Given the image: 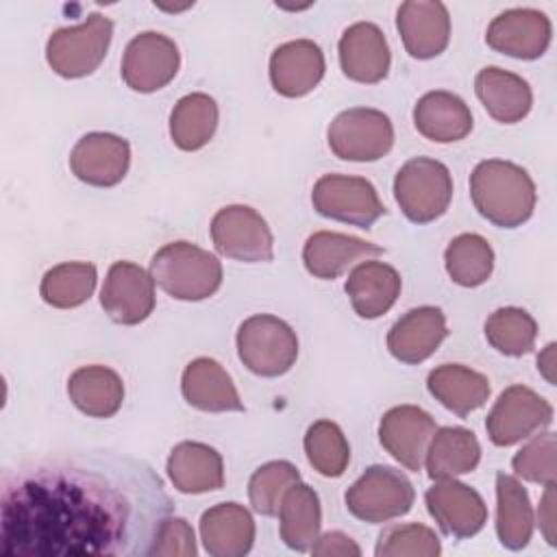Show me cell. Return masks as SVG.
<instances>
[{
	"mask_svg": "<svg viewBox=\"0 0 557 557\" xmlns=\"http://www.w3.org/2000/svg\"><path fill=\"white\" fill-rule=\"evenodd\" d=\"M174 503L144 461L65 453L2 472L0 553L7 557H150Z\"/></svg>",
	"mask_w": 557,
	"mask_h": 557,
	"instance_id": "1",
	"label": "cell"
},
{
	"mask_svg": "<svg viewBox=\"0 0 557 557\" xmlns=\"http://www.w3.org/2000/svg\"><path fill=\"white\" fill-rule=\"evenodd\" d=\"M474 209L494 226H522L535 209V183L529 172L505 159H485L470 174Z\"/></svg>",
	"mask_w": 557,
	"mask_h": 557,
	"instance_id": "2",
	"label": "cell"
},
{
	"mask_svg": "<svg viewBox=\"0 0 557 557\" xmlns=\"http://www.w3.org/2000/svg\"><path fill=\"white\" fill-rule=\"evenodd\" d=\"M150 276L168 296L198 302L220 289L222 263L191 242H170L152 255Z\"/></svg>",
	"mask_w": 557,
	"mask_h": 557,
	"instance_id": "3",
	"label": "cell"
},
{
	"mask_svg": "<svg viewBox=\"0 0 557 557\" xmlns=\"http://www.w3.org/2000/svg\"><path fill=\"white\" fill-rule=\"evenodd\" d=\"M237 355L257 376L274 379L292 370L298 359V337L294 329L270 313L246 318L237 329Z\"/></svg>",
	"mask_w": 557,
	"mask_h": 557,
	"instance_id": "4",
	"label": "cell"
},
{
	"mask_svg": "<svg viewBox=\"0 0 557 557\" xmlns=\"http://www.w3.org/2000/svg\"><path fill=\"white\" fill-rule=\"evenodd\" d=\"M394 198L409 222L429 224L446 213L453 198V176L442 161L413 157L396 172Z\"/></svg>",
	"mask_w": 557,
	"mask_h": 557,
	"instance_id": "5",
	"label": "cell"
},
{
	"mask_svg": "<svg viewBox=\"0 0 557 557\" xmlns=\"http://www.w3.org/2000/svg\"><path fill=\"white\" fill-rule=\"evenodd\" d=\"M113 37V22L91 13L83 24L54 30L46 44V61L63 78H83L104 61Z\"/></svg>",
	"mask_w": 557,
	"mask_h": 557,
	"instance_id": "6",
	"label": "cell"
},
{
	"mask_svg": "<svg viewBox=\"0 0 557 557\" xmlns=\"http://www.w3.org/2000/svg\"><path fill=\"white\" fill-rule=\"evenodd\" d=\"M346 509L361 522L383 524L405 516L416 492L411 481L392 466H370L366 472L346 490Z\"/></svg>",
	"mask_w": 557,
	"mask_h": 557,
	"instance_id": "7",
	"label": "cell"
},
{
	"mask_svg": "<svg viewBox=\"0 0 557 557\" xmlns=\"http://www.w3.org/2000/svg\"><path fill=\"white\" fill-rule=\"evenodd\" d=\"M331 152L344 161H379L394 146L392 120L370 107H350L333 117L326 131Z\"/></svg>",
	"mask_w": 557,
	"mask_h": 557,
	"instance_id": "8",
	"label": "cell"
},
{
	"mask_svg": "<svg viewBox=\"0 0 557 557\" xmlns=\"http://www.w3.org/2000/svg\"><path fill=\"white\" fill-rule=\"evenodd\" d=\"M311 202L320 215L359 228H370L385 213L379 191L363 176L324 174L313 185Z\"/></svg>",
	"mask_w": 557,
	"mask_h": 557,
	"instance_id": "9",
	"label": "cell"
},
{
	"mask_svg": "<svg viewBox=\"0 0 557 557\" xmlns=\"http://www.w3.org/2000/svg\"><path fill=\"white\" fill-rule=\"evenodd\" d=\"M215 250L242 263H268L274 257V237L259 211L248 205H228L211 220Z\"/></svg>",
	"mask_w": 557,
	"mask_h": 557,
	"instance_id": "10",
	"label": "cell"
},
{
	"mask_svg": "<svg viewBox=\"0 0 557 557\" xmlns=\"http://www.w3.org/2000/svg\"><path fill=\"white\" fill-rule=\"evenodd\" d=\"M553 422V405L527 385H509L500 392L485 418L494 446H513Z\"/></svg>",
	"mask_w": 557,
	"mask_h": 557,
	"instance_id": "11",
	"label": "cell"
},
{
	"mask_svg": "<svg viewBox=\"0 0 557 557\" xmlns=\"http://www.w3.org/2000/svg\"><path fill=\"white\" fill-rule=\"evenodd\" d=\"M181 54L176 44L157 30L135 35L122 57V78L139 94L163 89L178 72Z\"/></svg>",
	"mask_w": 557,
	"mask_h": 557,
	"instance_id": "12",
	"label": "cell"
},
{
	"mask_svg": "<svg viewBox=\"0 0 557 557\" xmlns=\"http://www.w3.org/2000/svg\"><path fill=\"white\" fill-rule=\"evenodd\" d=\"M424 503L442 533L455 540L476 535L487 522V505L481 494L457 479L435 481L426 490Z\"/></svg>",
	"mask_w": 557,
	"mask_h": 557,
	"instance_id": "13",
	"label": "cell"
},
{
	"mask_svg": "<svg viewBox=\"0 0 557 557\" xmlns=\"http://www.w3.org/2000/svg\"><path fill=\"white\" fill-rule=\"evenodd\" d=\"M104 313L124 326L144 322L154 309V281L150 272L133 261H115L100 289Z\"/></svg>",
	"mask_w": 557,
	"mask_h": 557,
	"instance_id": "14",
	"label": "cell"
},
{
	"mask_svg": "<svg viewBox=\"0 0 557 557\" xmlns=\"http://www.w3.org/2000/svg\"><path fill=\"white\" fill-rule=\"evenodd\" d=\"M437 424L429 411L416 405H398L383 413L379 422L381 446L407 470L418 472Z\"/></svg>",
	"mask_w": 557,
	"mask_h": 557,
	"instance_id": "15",
	"label": "cell"
},
{
	"mask_svg": "<svg viewBox=\"0 0 557 557\" xmlns=\"http://www.w3.org/2000/svg\"><path fill=\"white\" fill-rule=\"evenodd\" d=\"M550 37L553 24L537 9H507L490 22L485 33L492 50L522 61L540 59L550 46Z\"/></svg>",
	"mask_w": 557,
	"mask_h": 557,
	"instance_id": "16",
	"label": "cell"
},
{
	"mask_svg": "<svg viewBox=\"0 0 557 557\" xmlns=\"http://www.w3.org/2000/svg\"><path fill=\"white\" fill-rule=\"evenodd\" d=\"M131 165V146L113 133H87L70 152L72 174L91 187L117 185Z\"/></svg>",
	"mask_w": 557,
	"mask_h": 557,
	"instance_id": "17",
	"label": "cell"
},
{
	"mask_svg": "<svg viewBox=\"0 0 557 557\" xmlns=\"http://www.w3.org/2000/svg\"><path fill=\"white\" fill-rule=\"evenodd\" d=\"M396 28L405 50L413 59H433L442 54L450 39V15L444 2L407 0L398 7Z\"/></svg>",
	"mask_w": 557,
	"mask_h": 557,
	"instance_id": "18",
	"label": "cell"
},
{
	"mask_svg": "<svg viewBox=\"0 0 557 557\" xmlns=\"http://www.w3.org/2000/svg\"><path fill=\"white\" fill-rule=\"evenodd\" d=\"M337 52L344 76L355 83L374 85L389 72V46L374 22L350 24L339 37Z\"/></svg>",
	"mask_w": 557,
	"mask_h": 557,
	"instance_id": "19",
	"label": "cell"
},
{
	"mask_svg": "<svg viewBox=\"0 0 557 557\" xmlns=\"http://www.w3.org/2000/svg\"><path fill=\"white\" fill-rule=\"evenodd\" d=\"M448 335L440 307H416L403 313L387 333V350L394 359L416 366L426 361Z\"/></svg>",
	"mask_w": 557,
	"mask_h": 557,
	"instance_id": "20",
	"label": "cell"
},
{
	"mask_svg": "<svg viewBox=\"0 0 557 557\" xmlns=\"http://www.w3.org/2000/svg\"><path fill=\"white\" fill-rule=\"evenodd\" d=\"M324 70V52L311 39L285 41L270 57V83L285 98H300L313 91Z\"/></svg>",
	"mask_w": 557,
	"mask_h": 557,
	"instance_id": "21",
	"label": "cell"
},
{
	"mask_svg": "<svg viewBox=\"0 0 557 557\" xmlns=\"http://www.w3.org/2000/svg\"><path fill=\"white\" fill-rule=\"evenodd\" d=\"M181 392L183 398L198 411H244V403L233 379L211 357H198L185 366L181 376Z\"/></svg>",
	"mask_w": 557,
	"mask_h": 557,
	"instance_id": "22",
	"label": "cell"
},
{
	"mask_svg": "<svg viewBox=\"0 0 557 557\" xmlns=\"http://www.w3.org/2000/svg\"><path fill=\"white\" fill-rule=\"evenodd\" d=\"M200 540L213 557H244L255 544V520L239 503H220L200 516Z\"/></svg>",
	"mask_w": 557,
	"mask_h": 557,
	"instance_id": "23",
	"label": "cell"
},
{
	"mask_svg": "<svg viewBox=\"0 0 557 557\" xmlns=\"http://www.w3.org/2000/svg\"><path fill=\"white\" fill-rule=\"evenodd\" d=\"M379 255H383L381 246L335 231H318L309 235L302 246V263L307 272L324 281L337 278L348 265L359 259H370Z\"/></svg>",
	"mask_w": 557,
	"mask_h": 557,
	"instance_id": "24",
	"label": "cell"
},
{
	"mask_svg": "<svg viewBox=\"0 0 557 557\" xmlns=\"http://www.w3.org/2000/svg\"><path fill=\"white\" fill-rule=\"evenodd\" d=\"M400 274L383 261H361L346 278V296L355 313L363 320H374L387 313L400 296Z\"/></svg>",
	"mask_w": 557,
	"mask_h": 557,
	"instance_id": "25",
	"label": "cell"
},
{
	"mask_svg": "<svg viewBox=\"0 0 557 557\" xmlns=\"http://www.w3.org/2000/svg\"><path fill=\"white\" fill-rule=\"evenodd\" d=\"M474 91L485 111L500 124H516L529 115L533 94L529 83L503 67L490 65L479 70Z\"/></svg>",
	"mask_w": 557,
	"mask_h": 557,
	"instance_id": "26",
	"label": "cell"
},
{
	"mask_svg": "<svg viewBox=\"0 0 557 557\" xmlns=\"http://www.w3.org/2000/svg\"><path fill=\"white\" fill-rule=\"evenodd\" d=\"M168 476L183 494H205L224 485V463L209 444L178 442L168 457Z\"/></svg>",
	"mask_w": 557,
	"mask_h": 557,
	"instance_id": "27",
	"label": "cell"
},
{
	"mask_svg": "<svg viewBox=\"0 0 557 557\" xmlns=\"http://www.w3.org/2000/svg\"><path fill=\"white\" fill-rule=\"evenodd\" d=\"M413 124L418 133L437 144L463 139L472 131L470 107L450 91H426L413 107Z\"/></svg>",
	"mask_w": 557,
	"mask_h": 557,
	"instance_id": "28",
	"label": "cell"
},
{
	"mask_svg": "<svg viewBox=\"0 0 557 557\" xmlns=\"http://www.w3.org/2000/svg\"><path fill=\"white\" fill-rule=\"evenodd\" d=\"M429 394L448 411L466 418L490 398V381L481 372L461 363H442L426 376Z\"/></svg>",
	"mask_w": 557,
	"mask_h": 557,
	"instance_id": "29",
	"label": "cell"
},
{
	"mask_svg": "<svg viewBox=\"0 0 557 557\" xmlns=\"http://www.w3.org/2000/svg\"><path fill=\"white\" fill-rule=\"evenodd\" d=\"M67 396L89 418H111L124 403L122 376L107 366H83L67 379Z\"/></svg>",
	"mask_w": 557,
	"mask_h": 557,
	"instance_id": "30",
	"label": "cell"
},
{
	"mask_svg": "<svg viewBox=\"0 0 557 557\" xmlns=\"http://www.w3.org/2000/svg\"><path fill=\"white\" fill-rule=\"evenodd\" d=\"M481 461V446L476 435L466 426H442L433 433L424 466L433 481L455 479L472 472Z\"/></svg>",
	"mask_w": 557,
	"mask_h": 557,
	"instance_id": "31",
	"label": "cell"
},
{
	"mask_svg": "<svg viewBox=\"0 0 557 557\" xmlns=\"http://www.w3.org/2000/svg\"><path fill=\"white\" fill-rule=\"evenodd\" d=\"M278 531L287 548L307 553L320 535L322 509L315 490L302 481L294 483L278 507Z\"/></svg>",
	"mask_w": 557,
	"mask_h": 557,
	"instance_id": "32",
	"label": "cell"
},
{
	"mask_svg": "<svg viewBox=\"0 0 557 557\" xmlns=\"http://www.w3.org/2000/svg\"><path fill=\"white\" fill-rule=\"evenodd\" d=\"M535 516L527 490L511 474H496V535L509 550H522L533 535Z\"/></svg>",
	"mask_w": 557,
	"mask_h": 557,
	"instance_id": "33",
	"label": "cell"
},
{
	"mask_svg": "<svg viewBox=\"0 0 557 557\" xmlns=\"http://www.w3.org/2000/svg\"><path fill=\"white\" fill-rule=\"evenodd\" d=\"M218 104L209 94L183 96L170 113V137L181 150H200L218 128Z\"/></svg>",
	"mask_w": 557,
	"mask_h": 557,
	"instance_id": "34",
	"label": "cell"
},
{
	"mask_svg": "<svg viewBox=\"0 0 557 557\" xmlns=\"http://www.w3.org/2000/svg\"><path fill=\"white\" fill-rule=\"evenodd\" d=\"M98 272L87 261H65L41 276L39 296L54 309H74L89 300L96 289Z\"/></svg>",
	"mask_w": 557,
	"mask_h": 557,
	"instance_id": "35",
	"label": "cell"
},
{
	"mask_svg": "<svg viewBox=\"0 0 557 557\" xmlns=\"http://www.w3.org/2000/svg\"><path fill=\"white\" fill-rule=\"evenodd\" d=\"M444 265L453 283L461 287L483 285L494 270V250L476 233H461L446 246Z\"/></svg>",
	"mask_w": 557,
	"mask_h": 557,
	"instance_id": "36",
	"label": "cell"
},
{
	"mask_svg": "<svg viewBox=\"0 0 557 557\" xmlns=\"http://www.w3.org/2000/svg\"><path fill=\"white\" fill-rule=\"evenodd\" d=\"M485 339L492 348L507 357H522L533 350L537 339V322L520 307H500L485 320Z\"/></svg>",
	"mask_w": 557,
	"mask_h": 557,
	"instance_id": "37",
	"label": "cell"
},
{
	"mask_svg": "<svg viewBox=\"0 0 557 557\" xmlns=\"http://www.w3.org/2000/svg\"><path fill=\"white\" fill-rule=\"evenodd\" d=\"M305 453L313 470L322 476H342L350 461V446L344 431L333 420L313 422L302 440Z\"/></svg>",
	"mask_w": 557,
	"mask_h": 557,
	"instance_id": "38",
	"label": "cell"
},
{
	"mask_svg": "<svg viewBox=\"0 0 557 557\" xmlns=\"http://www.w3.org/2000/svg\"><path fill=\"white\" fill-rule=\"evenodd\" d=\"M298 481H300L298 468L285 459H276L259 466L248 481V498L252 509L268 518L276 516L285 492Z\"/></svg>",
	"mask_w": 557,
	"mask_h": 557,
	"instance_id": "39",
	"label": "cell"
},
{
	"mask_svg": "<svg viewBox=\"0 0 557 557\" xmlns=\"http://www.w3.org/2000/svg\"><path fill=\"white\" fill-rule=\"evenodd\" d=\"M374 553L376 557H437L442 544L426 524H394L383 529Z\"/></svg>",
	"mask_w": 557,
	"mask_h": 557,
	"instance_id": "40",
	"label": "cell"
},
{
	"mask_svg": "<svg viewBox=\"0 0 557 557\" xmlns=\"http://www.w3.org/2000/svg\"><path fill=\"white\" fill-rule=\"evenodd\" d=\"M555 450H557L555 433L544 431L540 435H531V440L513 455L511 468L524 481L550 485L557 481Z\"/></svg>",
	"mask_w": 557,
	"mask_h": 557,
	"instance_id": "41",
	"label": "cell"
},
{
	"mask_svg": "<svg viewBox=\"0 0 557 557\" xmlns=\"http://www.w3.org/2000/svg\"><path fill=\"white\" fill-rule=\"evenodd\" d=\"M196 553H198L196 537H194V529L189 527V522L183 518L170 516L159 531V537L152 546V555H157V557H196Z\"/></svg>",
	"mask_w": 557,
	"mask_h": 557,
	"instance_id": "42",
	"label": "cell"
},
{
	"mask_svg": "<svg viewBox=\"0 0 557 557\" xmlns=\"http://www.w3.org/2000/svg\"><path fill=\"white\" fill-rule=\"evenodd\" d=\"M311 555H315V557H359L361 548L350 535H346L342 531H329L324 535H318V540L311 546Z\"/></svg>",
	"mask_w": 557,
	"mask_h": 557,
	"instance_id": "43",
	"label": "cell"
},
{
	"mask_svg": "<svg viewBox=\"0 0 557 557\" xmlns=\"http://www.w3.org/2000/svg\"><path fill=\"white\" fill-rule=\"evenodd\" d=\"M537 524L544 540L550 546H557V513H555V483L544 485V494L537 507Z\"/></svg>",
	"mask_w": 557,
	"mask_h": 557,
	"instance_id": "44",
	"label": "cell"
},
{
	"mask_svg": "<svg viewBox=\"0 0 557 557\" xmlns=\"http://www.w3.org/2000/svg\"><path fill=\"white\" fill-rule=\"evenodd\" d=\"M555 348H557V344L555 342H550V344H546V348L537 355V370H540V374L550 383V385H555L557 383V379H555Z\"/></svg>",
	"mask_w": 557,
	"mask_h": 557,
	"instance_id": "45",
	"label": "cell"
}]
</instances>
